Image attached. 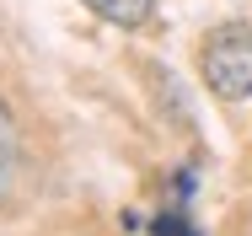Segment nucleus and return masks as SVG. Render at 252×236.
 <instances>
[{
  "label": "nucleus",
  "mask_w": 252,
  "mask_h": 236,
  "mask_svg": "<svg viewBox=\"0 0 252 236\" xmlns=\"http://www.w3.org/2000/svg\"><path fill=\"white\" fill-rule=\"evenodd\" d=\"M199 70L209 81V92L225 102H247L252 97V33L247 27H215L199 48Z\"/></svg>",
  "instance_id": "obj_1"
},
{
  "label": "nucleus",
  "mask_w": 252,
  "mask_h": 236,
  "mask_svg": "<svg viewBox=\"0 0 252 236\" xmlns=\"http://www.w3.org/2000/svg\"><path fill=\"white\" fill-rule=\"evenodd\" d=\"M81 5H92L102 22H113V27H145L156 16V0H81Z\"/></svg>",
  "instance_id": "obj_2"
},
{
  "label": "nucleus",
  "mask_w": 252,
  "mask_h": 236,
  "mask_svg": "<svg viewBox=\"0 0 252 236\" xmlns=\"http://www.w3.org/2000/svg\"><path fill=\"white\" fill-rule=\"evenodd\" d=\"M11 172H16V124H11V113L0 102V199L11 188Z\"/></svg>",
  "instance_id": "obj_3"
},
{
  "label": "nucleus",
  "mask_w": 252,
  "mask_h": 236,
  "mask_svg": "<svg viewBox=\"0 0 252 236\" xmlns=\"http://www.w3.org/2000/svg\"><path fill=\"white\" fill-rule=\"evenodd\" d=\"M151 236H199V231H193L183 215H156V220H151Z\"/></svg>",
  "instance_id": "obj_4"
}]
</instances>
